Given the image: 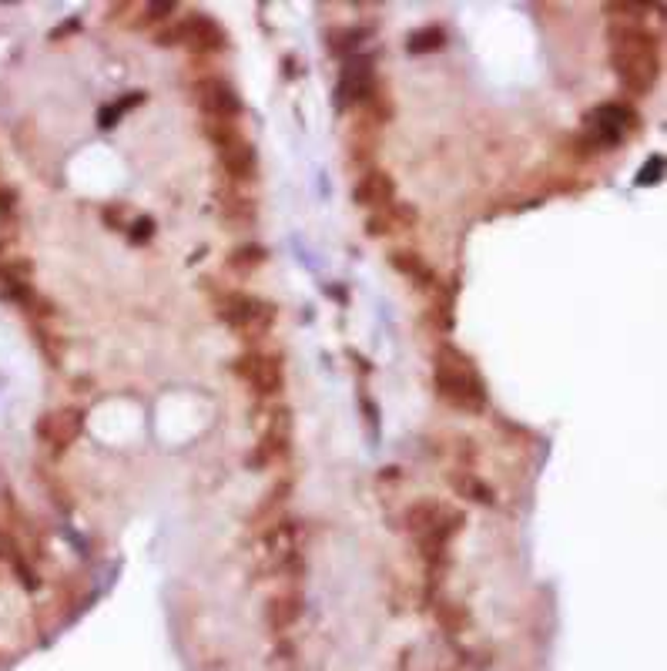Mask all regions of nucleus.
<instances>
[{
    "instance_id": "nucleus-1",
    "label": "nucleus",
    "mask_w": 667,
    "mask_h": 671,
    "mask_svg": "<svg viewBox=\"0 0 667 671\" xmlns=\"http://www.w3.org/2000/svg\"><path fill=\"white\" fill-rule=\"evenodd\" d=\"M610 64L631 94H647L657 81V34L640 24H614L610 28Z\"/></svg>"
},
{
    "instance_id": "nucleus-2",
    "label": "nucleus",
    "mask_w": 667,
    "mask_h": 671,
    "mask_svg": "<svg viewBox=\"0 0 667 671\" xmlns=\"http://www.w3.org/2000/svg\"><path fill=\"white\" fill-rule=\"evenodd\" d=\"M436 390L456 409L483 413L486 409V386L479 380L473 360L456 346H443L436 360Z\"/></svg>"
},
{
    "instance_id": "nucleus-3",
    "label": "nucleus",
    "mask_w": 667,
    "mask_h": 671,
    "mask_svg": "<svg viewBox=\"0 0 667 671\" xmlns=\"http://www.w3.org/2000/svg\"><path fill=\"white\" fill-rule=\"evenodd\" d=\"M205 134L208 141L218 148L221 168L235 178V182H252L255 178V148L245 141V134L238 132L235 121H205Z\"/></svg>"
},
{
    "instance_id": "nucleus-4",
    "label": "nucleus",
    "mask_w": 667,
    "mask_h": 671,
    "mask_svg": "<svg viewBox=\"0 0 667 671\" xmlns=\"http://www.w3.org/2000/svg\"><path fill=\"white\" fill-rule=\"evenodd\" d=\"M218 316L229 322L232 329H238V333L261 336L269 333L272 322H276V306L261 303V299L248 295V292H225L218 299Z\"/></svg>"
},
{
    "instance_id": "nucleus-5",
    "label": "nucleus",
    "mask_w": 667,
    "mask_h": 671,
    "mask_svg": "<svg viewBox=\"0 0 667 671\" xmlns=\"http://www.w3.org/2000/svg\"><path fill=\"white\" fill-rule=\"evenodd\" d=\"M195 98H198V108L205 111L208 121H235L242 115V98L221 77H202L195 85Z\"/></svg>"
},
{
    "instance_id": "nucleus-6",
    "label": "nucleus",
    "mask_w": 667,
    "mask_h": 671,
    "mask_svg": "<svg viewBox=\"0 0 667 671\" xmlns=\"http://www.w3.org/2000/svg\"><path fill=\"white\" fill-rule=\"evenodd\" d=\"M638 128V115L627 104H600L591 111V134H594L600 148L610 151L617 141H624L627 132Z\"/></svg>"
},
{
    "instance_id": "nucleus-7",
    "label": "nucleus",
    "mask_w": 667,
    "mask_h": 671,
    "mask_svg": "<svg viewBox=\"0 0 667 671\" xmlns=\"http://www.w3.org/2000/svg\"><path fill=\"white\" fill-rule=\"evenodd\" d=\"M235 373H238L242 380L252 383L261 396H278L282 393V383H285L278 360L265 356V352H245V356H238V360H235Z\"/></svg>"
},
{
    "instance_id": "nucleus-8",
    "label": "nucleus",
    "mask_w": 667,
    "mask_h": 671,
    "mask_svg": "<svg viewBox=\"0 0 667 671\" xmlns=\"http://www.w3.org/2000/svg\"><path fill=\"white\" fill-rule=\"evenodd\" d=\"M174 41L195 47V51H202V54L205 51H221V47L229 44L225 28H221L218 20H212L208 14H191L185 17L181 24H174Z\"/></svg>"
},
{
    "instance_id": "nucleus-9",
    "label": "nucleus",
    "mask_w": 667,
    "mask_h": 671,
    "mask_svg": "<svg viewBox=\"0 0 667 671\" xmlns=\"http://www.w3.org/2000/svg\"><path fill=\"white\" fill-rule=\"evenodd\" d=\"M376 98V74H373V61L369 58H352L342 71L339 81V108L346 104H369Z\"/></svg>"
},
{
    "instance_id": "nucleus-10",
    "label": "nucleus",
    "mask_w": 667,
    "mask_h": 671,
    "mask_svg": "<svg viewBox=\"0 0 667 671\" xmlns=\"http://www.w3.org/2000/svg\"><path fill=\"white\" fill-rule=\"evenodd\" d=\"M81 430H84V413L77 407H68L58 409V413H44L41 424H37V437L44 443H51V447H58V450H64V447H71L74 440L81 437Z\"/></svg>"
},
{
    "instance_id": "nucleus-11",
    "label": "nucleus",
    "mask_w": 667,
    "mask_h": 671,
    "mask_svg": "<svg viewBox=\"0 0 667 671\" xmlns=\"http://www.w3.org/2000/svg\"><path fill=\"white\" fill-rule=\"evenodd\" d=\"M289 440H292V413L285 407H278L269 413V426L261 433L259 453H255V464H272L278 457L289 453Z\"/></svg>"
},
{
    "instance_id": "nucleus-12",
    "label": "nucleus",
    "mask_w": 667,
    "mask_h": 671,
    "mask_svg": "<svg viewBox=\"0 0 667 671\" xmlns=\"http://www.w3.org/2000/svg\"><path fill=\"white\" fill-rule=\"evenodd\" d=\"M352 198L359 205H373V208H390L396 202V182H392L390 172H379V168H369L356 189H352Z\"/></svg>"
},
{
    "instance_id": "nucleus-13",
    "label": "nucleus",
    "mask_w": 667,
    "mask_h": 671,
    "mask_svg": "<svg viewBox=\"0 0 667 671\" xmlns=\"http://www.w3.org/2000/svg\"><path fill=\"white\" fill-rule=\"evenodd\" d=\"M416 225V208L406 202H392L390 208H379V215H369L366 232L379 238V235L399 232V229H413Z\"/></svg>"
},
{
    "instance_id": "nucleus-14",
    "label": "nucleus",
    "mask_w": 667,
    "mask_h": 671,
    "mask_svg": "<svg viewBox=\"0 0 667 671\" xmlns=\"http://www.w3.org/2000/svg\"><path fill=\"white\" fill-rule=\"evenodd\" d=\"M302 618V594L299 591H285V594H276L265 608V621L272 631H289L295 621Z\"/></svg>"
},
{
    "instance_id": "nucleus-15",
    "label": "nucleus",
    "mask_w": 667,
    "mask_h": 671,
    "mask_svg": "<svg viewBox=\"0 0 667 671\" xmlns=\"http://www.w3.org/2000/svg\"><path fill=\"white\" fill-rule=\"evenodd\" d=\"M390 263L396 272H403V276L416 279L420 286H433L436 289V276L433 269L422 263L420 252H413V248H396V252H390Z\"/></svg>"
},
{
    "instance_id": "nucleus-16",
    "label": "nucleus",
    "mask_w": 667,
    "mask_h": 671,
    "mask_svg": "<svg viewBox=\"0 0 667 671\" xmlns=\"http://www.w3.org/2000/svg\"><path fill=\"white\" fill-rule=\"evenodd\" d=\"M433 618L436 625L443 627L446 635H463L466 627H470V611H466L463 604H456V601H436L433 604Z\"/></svg>"
},
{
    "instance_id": "nucleus-17",
    "label": "nucleus",
    "mask_w": 667,
    "mask_h": 671,
    "mask_svg": "<svg viewBox=\"0 0 667 671\" xmlns=\"http://www.w3.org/2000/svg\"><path fill=\"white\" fill-rule=\"evenodd\" d=\"M439 511H443V507H439L436 500H416V504H409L406 517H403V521H406V530H409V534H416V538L426 534V530L436 524Z\"/></svg>"
},
{
    "instance_id": "nucleus-18",
    "label": "nucleus",
    "mask_w": 667,
    "mask_h": 671,
    "mask_svg": "<svg viewBox=\"0 0 667 671\" xmlns=\"http://www.w3.org/2000/svg\"><path fill=\"white\" fill-rule=\"evenodd\" d=\"M450 483L460 497H470V500H477V504H494V487L477 481L473 473H453Z\"/></svg>"
},
{
    "instance_id": "nucleus-19",
    "label": "nucleus",
    "mask_w": 667,
    "mask_h": 671,
    "mask_svg": "<svg viewBox=\"0 0 667 671\" xmlns=\"http://www.w3.org/2000/svg\"><path fill=\"white\" fill-rule=\"evenodd\" d=\"M265 263V248L261 246H238L229 252V269L238 276H248L252 269H259Z\"/></svg>"
},
{
    "instance_id": "nucleus-20",
    "label": "nucleus",
    "mask_w": 667,
    "mask_h": 671,
    "mask_svg": "<svg viewBox=\"0 0 667 671\" xmlns=\"http://www.w3.org/2000/svg\"><path fill=\"white\" fill-rule=\"evenodd\" d=\"M443 44H446L443 28H422V30H416V34H409L406 51L409 54H430V51H439Z\"/></svg>"
},
{
    "instance_id": "nucleus-21",
    "label": "nucleus",
    "mask_w": 667,
    "mask_h": 671,
    "mask_svg": "<svg viewBox=\"0 0 667 671\" xmlns=\"http://www.w3.org/2000/svg\"><path fill=\"white\" fill-rule=\"evenodd\" d=\"M141 101H145V94H141V91H134V94L121 98L117 104H111V108H104L101 115H98V125H101V128H111V125H117V117L125 115V111H131L134 104H141Z\"/></svg>"
},
{
    "instance_id": "nucleus-22",
    "label": "nucleus",
    "mask_w": 667,
    "mask_h": 671,
    "mask_svg": "<svg viewBox=\"0 0 667 671\" xmlns=\"http://www.w3.org/2000/svg\"><path fill=\"white\" fill-rule=\"evenodd\" d=\"M289 490H292V481H282L276 487V490H269V497H265V504H261L259 511H255V521H265L269 513H276L282 504H285V497H289Z\"/></svg>"
},
{
    "instance_id": "nucleus-23",
    "label": "nucleus",
    "mask_w": 667,
    "mask_h": 671,
    "mask_svg": "<svg viewBox=\"0 0 667 671\" xmlns=\"http://www.w3.org/2000/svg\"><path fill=\"white\" fill-rule=\"evenodd\" d=\"M359 37H366V30H333L329 34V51L333 54H349L352 47L359 44Z\"/></svg>"
},
{
    "instance_id": "nucleus-24",
    "label": "nucleus",
    "mask_w": 667,
    "mask_h": 671,
    "mask_svg": "<svg viewBox=\"0 0 667 671\" xmlns=\"http://www.w3.org/2000/svg\"><path fill=\"white\" fill-rule=\"evenodd\" d=\"M155 235V219H148V215H141V219H134L128 225V238L134 242V246H141V242H148Z\"/></svg>"
},
{
    "instance_id": "nucleus-25",
    "label": "nucleus",
    "mask_w": 667,
    "mask_h": 671,
    "mask_svg": "<svg viewBox=\"0 0 667 671\" xmlns=\"http://www.w3.org/2000/svg\"><path fill=\"white\" fill-rule=\"evenodd\" d=\"M604 11H607L610 17H634V20H638V17H644L647 11H654V4H607Z\"/></svg>"
},
{
    "instance_id": "nucleus-26",
    "label": "nucleus",
    "mask_w": 667,
    "mask_h": 671,
    "mask_svg": "<svg viewBox=\"0 0 667 671\" xmlns=\"http://www.w3.org/2000/svg\"><path fill=\"white\" fill-rule=\"evenodd\" d=\"M37 343L44 346V352H47V360L58 366V363H60V356H64V350H60V343L54 339V333H47L44 326H37Z\"/></svg>"
},
{
    "instance_id": "nucleus-27",
    "label": "nucleus",
    "mask_w": 667,
    "mask_h": 671,
    "mask_svg": "<svg viewBox=\"0 0 667 671\" xmlns=\"http://www.w3.org/2000/svg\"><path fill=\"white\" fill-rule=\"evenodd\" d=\"M145 11H148V14L138 20V28H145V24H151V20H165V17L174 11V4H148Z\"/></svg>"
},
{
    "instance_id": "nucleus-28",
    "label": "nucleus",
    "mask_w": 667,
    "mask_h": 671,
    "mask_svg": "<svg viewBox=\"0 0 667 671\" xmlns=\"http://www.w3.org/2000/svg\"><path fill=\"white\" fill-rule=\"evenodd\" d=\"M661 168H664V161H661V155H654L651 165H644L638 175V185H651V182H657L661 178Z\"/></svg>"
},
{
    "instance_id": "nucleus-29",
    "label": "nucleus",
    "mask_w": 667,
    "mask_h": 671,
    "mask_svg": "<svg viewBox=\"0 0 667 671\" xmlns=\"http://www.w3.org/2000/svg\"><path fill=\"white\" fill-rule=\"evenodd\" d=\"M14 208H17V191L11 189V185H4V189H0V215H4V219H11V215H14Z\"/></svg>"
},
{
    "instance_id": "nucleus-30",
    "label": "nucleus",
    "mask_w": 667,
    "mask_h": 671,
    "mask_svg": "<svg viewBox=\"0 0 667 671\" xmlns=\"http://www.w3.org/2000/svg\"><path fill=\"white\" fill-rule=\"evenodd\" d=\"M104 222L115 225V229H125V205H104Z\"/></svg>"
}]
</instances>
